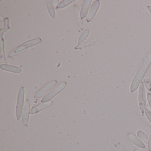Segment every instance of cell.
Returning <instances> with one entry per match:
<instances>
[{
  "label": "cell",
  "instance_id": "obj_24",
  "mask_svg": "<svg viewBox=\"0 0 151 151\" xmlns=\"http://www.w3.org/2000/svg\"><path fill=\"white\" fill-rule=\"evenodd\" d=\"M147 99L148 101V103H149V105L151 108V94L150 93H148L147 95Z\"/></svg>",
  "mask_w": 151,
  "mask_h": 151
},
{
  "label": "cell",
  "instance_id": "obj_14",
  "mask_svg": "<svg viewBox=\"0 0 151 151\" xmlns=\"http://www.w3.org/2000/svg\"><path fill=\"white\" fill-rule=\"evenodd\" d=\"M52 1L50 0H47L46 2L47 7L48 10V13L51 17L55 18V11L53 6L52 4Z\"/></svg>",
  "mask_w": 151,
  "mask_h": 151
},
{
  "label": "cell",
  "instance_id": "obj_17",
  "mask_svg": "<svg viewBox=\"0 0 151 151\" xmlns=\"http://www.w3.org/2000/svg\"><path fill=\"white\" fill-rule=\"evenodd\" d=\"M137 135L138 137L145 143H148V139L147 136L141 130H138L137 132Z\"/></svg>",
  "mask_w": 151,
  "mask_h": 151
},
{
  "label": "cell",
  "instance_id": "obj_26",
  "mask_svg": "<svg viewBox=\"0 0 151 151\" xmlns=\"http://www.w3.org/2000/svg\"><path fill=\"white\" fill-rule=\"evenodd\" d=\"M147 9H148V11H149V13L151 14V6H147Z\"/></svg>",
  "mask_w": 151,
  "mask_h": 151
},
{
  "label": "cell",
  "instance_id": "obj_13",
  "mask_svg": "<svg viewBox=\"0 0 151 151\" xmlns=\"http://www.w3.org/2000/svg\"><path fill=\"white\" fill-rule=\"evenodd\" d=\"M74 11H75V17H76V21L78 25L79 26L80 29L83 30L84 29L83 24V21L80 17V13H79V8L76 5L74 6Z\"/></svg>",
  "mask_w": 151,
  "mask_h": 151
},
{
  "label": "cell",
  "instance_id": "obj_19",
  "mask_svg": "<svg viewBox=\"0 0 151 151\" xmlns=\"http://www.w3.org/2000/svg\"><path fill=\"white\" fill-rule=\"evenodd\" d=\"M92 41H88V42H86V43H83V44H80V45L77 46L75 48L76 49H82L86 48V47H88L90 46L93 45V43Z\"/></svg>",
  "mask_w": 151,
  "mask_h": 151
},
{
  "label": "cell",
  "instance_id": "obj_11",
  "mask_svg": "<svg viewBox=\"0 0 151 151\" xmlns=\"http://www.w3.org/2000/svg\"><path fill=\"white\" fill-rule=\"evenodd\" d=\"M92 0H85L84 1L82 9L80 12V17L81 19H83L87 16L88 13V10L91 4Z\"/></svg>",
  "mask_w": 151,
  "mask_h": 151
},
{
  "label": "cell",
  "instance_id": "obj_15",
  "mask_svg": "<svg viewBox=\"0 0 151 151\" xmlns=\"http://www.w3.org/2000/svg\"><path fill=\"white\" fill-rule=\"evenodd\" d=\"M89 33H90V30L89 29H86L80 35L79 39H78V44L80 45L89 36Z\"/></svg>",
  "mask_w": 151,
  "mask_h": 151
},
{
  "label": "cell",
  "instance_id": "obj_16",
  "mask_svg": "<svg viewBox=\"0 0 151 151\" xmlns=\"http://www.w3.org/2000/svg\"><path fill=\"white\" fill-rule=\"evenodd\" d=\"M75 1V0H63L58 4L57 9H61L64 8Z\"/></svg>",
  "mask_w": 151,
  "mask_h": 151
},
{
  "label": "cell",
  "instance_id": "obj_7",
  "mask_svg": "<svg viewBox=\"0 0 151 151\" xmlns=\"http://www.w3.org/2000/svg\"><path fill=\"white\" fill-rule=\"evenodd\" d=\"M100 5V2L99 0L95 1L93 3L86 17V21L88 22H90L94 18L99 8Z\"/></svg>",
  "mask_w": 151,
  "mask_h": 151
},
{
  "label": "cell",
  "instance_id": "obj_23",
  "mask_svg": "<svg viewBox=\"0 0 151 151\" xmlns=\"http://www.w3.org/2000/svg\"><path fill=\"white\" fill-rule=\"evenodd\" d=\"M148 150L151 151V133L149 136V140H148Z\"/></svg>",
  "mask_w": 151,
  "mask_h": 151
},
{
  "label": "cell",
  "instance_id": "obj_6",
  "mask_svg": "<svg viewBox=\"0 0 151 151\" xmlns=\"http://www.w3.org/2000/svg\"><path fill=\"white\" fill-rule=\"evenodd\" d=\"M57 83V81L55 80H52L47 83L36 92L34 95V98H40L43 97L51 89L55 87Z\"/></svg>",
  "mask_w": 151,
  "mask_h": 151
},
{
  "label": "cell",
  "instance_id": "obj_18",
  "mask_svg": "<svg viewBox=\"0 0 151 151\" xmlns=\"http://www.w3.org/2000/svg\"><path fill=\"white\" fill-rule=\"evenodd\" d=\"M4 27L2 29H1V37H2V35L4 33L8 30L9 29V19L8 18H6L4 19Z\"/></svg>",
  "mask_w": 151,
  "mask_h": 151
},
{
  "label": "cell",
  "instance_id": "obj_12",
  "mask_svg": "<svg viewBox=\"0 0 151 151\" xmlns=\"http://www.w3.org/2000/svg\"><path fill=\"white\" fill-rule=\"evenodd\" d=\"M128 137L129 140L134 145L140 148H145V144L135 134L133 133H128Z\"/></svg>",
  "mask_w": 151,
  "mask_h": 151
},
{
  "label": "cell",
  "instance_id": "obj_5",
  "mask_svg": "<svg viewBox=\"0 0 151 151\" xmlns=\"http://www.w3.org/2000/svg\"><path fill=\"white\" fill-rule=\"evenodd\" d=\"M138 105L141 113H144L146 105L145 90L144 82H141L139 86L138 91Z\"/></svg>",
  "mask_w": 151,
  "mask_h": 151
},
{
  "label": "cell",
  "instance_id": "obj_20",
  "mask_svg": "<svg viewBox=\"0 0 151 151\" xmlns=\"http://www.w3.org/2000/svg\"><path fill=\"white\" fill-rule=\"evenodd\" d=\"M144 83H145V86L147 90H149V91H151V81L150 79H144Z\"/></svg>",
  "mask_w": 151,
  "mask_h": 151
},
{
  "label": "cell",
  "instance_id": "obj_9",
  "mask_svg": "<svg viewBox=\"0 0 151 151\" xmlns=\"http://www.w3.org/2000/svg\"><path fill=\"white\" fill-rule=\"evenodd\" d=\"M53 101H48L47 102H43L42 103H40L32 107L30 110V114H37L40 111L46 109L47 108L49 107L52 104Z\"/></svg>",
  "mask_w": 151,
  "mask_h": 151
},
{
  "label": "cell",
  "instance_id": "obj_10",
  "mask_svg": "<svg viewBox=\"0 0 151 151\" xmlns=\"http://www.w3.org/2000/svg\"><path fill=\"white\" fill-rule=\"evenodd\" d=\"M0 68L2 70L13 72V73H20L22 71V69L19 67L16 66H13V65H9V64H1L0 66Z\"/></svg>",
  "mask_w": 151,
  "mask_h": 151
},
{
  "label": "cell",
  "instance_id": "obj_8",
  "mask_svg": "<svg viewBox=\"0 0 151 151\" xmlns=\"http://www.w3.org/2000/svg\"><path fill=\"white\" fill-rule=\"evenodd\" d=\"M30 104L29 100L27 99L25 101L24 107L22 116L23 123L25 126L28 125V122H29V114L30 113Z\"/></svg>",
  "mask_w": 151,
  "mask_h": 151
},
{
  "label": "cell",
  "instance_id": "obj_3",
  "mask_svg": "<svg viewBox=\"0 0 151 151\" xmlns=\"http://www.w3.org/2000/svg\"><path fill=\"white\" fill-rule=\"evenodd\" d=\"M24 95H25V90L24 87H22L20 88L18 92L17 102L16 110V115L17 119L18 120H20L22 116L24 102Z\"/></svg>",
  "mask_w": 151,
  "mask_h": 151
},
{
  "label": "cell",
  "instance_id": "obj_21",
  "mask_svg": "<svg viewBox=\"0 0 151 151\" xmlns=\"http://www.w3.org/2000/svg\"><path fill=\"white\" fill-rule=\"evenodd\" d=\"M145 114L147 119L149 120V122L151 123V112L148 109L146 108L145 109Z\"/></svg>",
  "mask_w": 151,
  "mask_h": 151
},
{
  "label": "cell",
  "instance_id": "obj_4",
  "mask_svg": "<svg viewBox=\"0 0 151 151\" xmlns=\"http://www.w3.org/2000/svg\"><path fill=\"white\" fill-rule=\"evenodd\" d=\"M67 86V83L63 82L60 83L55 86L50 92L48 93L42 99V102H47L50 101L54 97H55L58 93L61 92Z\"/></svg>",
  "mask_w": 151,
  "mask_h": 151
},
{
  "label": "cell",
  "instance_id": "obj_27",
  "mask_svg": "<svg viewBox=\"0 0 151 151\" xmlns=\"http://www.w3.org/2000/svg\"><path fill=\"white\" fill-rule=\"evenodd\" d=\"M0 15H1V17H1V18H0V20H1V22H2V21H4V18H3V17H2V14H0Z\"/></svg>",
  "mask_w": 151,
  "mask_h": 151
},
{
  "label": "cell",
  "instance_id": "obj_2",
  "mask_svg": "<svg viewBox=\"0 0 151 151\" xmlns=\"http://www.w3.org/2000/svg\"><path fill=\"white\" fill-rule=\"evenodd\" d=\"M41 42H42V40L39 37L28 40V41L24 43L23 44L20 45L15 49L13 50L9 54V57H11L16 56V55L22 53L26 51V50L29 47L34 46L38 44H40Z\"/></svg>",
  "mask_w": 151,
  "mask_h": 151
},
{
  "label": "cell",
  "instance_id": "obj_25",
  "mask_svg": "<svg viewBox=\"0 0 151 151\" xmlns=\"http://www.w3.org/2000/svg\"><path fill=\"white\" fill-rule=\"evenodd\" d=\"M135 151H151L144 148H137L135 149Z\"/></svg>",
  "mask_w": 151,
  "mask_h": 151
},
{
  "label": "cell",
  "instance_id": "obj_22",
  "mask_svg": "<svg viewBox=\"0 0 151 151\" xmlns=\"http://www.w3.org/2000/svg\"><path fill=\"white\" fill-rule=\"evenodd\" d=\"M52 1V4L53 6L55 7V8H57V6H58V3H59V0H56V1L52 0V1Z\"/></svg>",
  "mask_w": 151,
  "mask_h": 151
},
{
  "label": "cell",
  "instance_id": "obj_1",
  "mask_svg": "<svg viewBox=\"0 0 151 151\" xmlns=\"http://www.w3.org/2000/svg\"><path fill=\"white\" fill-rule=\"evenodd\" d=\"M151 64V51L146 55L136 73L130 85V91L134 92L142 82L146 73Z\"/></svg>",
  "mask_w": 151,
  "mask_h": 151
}]
</instances>
